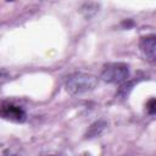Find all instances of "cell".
<instances>
[{"label": "cell", "instance_id": "cell-1", "mask_svg": "<svg viewBox=\"0 0 156 156\" xmlns=\"http://www.w3.org/2000/svg\"><path fill=\"white\" fill-rule=\"evenodd\" d=\"M99 83L98 77L89 74V73H82L76 72L71 74L65 83V88L68 94L71 95H79L87 91H90L96 88Z\"/></svg>", "mask_w": 156, "mask_h": 156}, {"label": "cell", "instance_id": "cell-2", "mask_svg": "<svg viewBox=\"0 0 156 156\" xmlns=\"http://www.w3.org/2000/svg\"><path fill=\"white\" fill-rule=\"evenodd\" d=\"M129 77V67L123 62L106 63L101 71L100 78L106 83L121 84L124 83Z\"/></svg>", "mask_w": 156, "mask_h": 156}, {"label": "cell", "instance_id": "cell-3", "mask_svg": "<svg viewBox=\"0 0 156 156\" xmlns=\"http://www.w3.org/2000/svg\"><path fill=\"white\" fill-rule=\"evenodd\" d=\"M0 117L10 122L23 123L27 119V113L22 106L12 101H2L0 104Z\"/></svg>", "mask_w": 156, "mask_h": 156}, {"label": "cell", "instance_id": "cell-4", "mask_svg": "<svg viewBox=\"0 0 156 156\" xmlns=\"http://www.w3.org/2000/svg\"><path fill=\"white\" fill-rule=\"evenodd\" d=\"M140 50H141L143 55L146 57V60H149L150 62H154L155 57H156V38H155V35L151 34V35L141 38Z\"/></svg>", "mask_w": 156, "mask_h": 156}, {"label": "cell", "instance_id": "cell-5", "mask_svg": "<svg viewBox=\"0 0 156 156\" xmlns=\"http://www.w3.org/2000/svg\"><path fill=\"white\" fill-rule=\"evenodd\" d=\"M106 127H107V123H106L105 121H102V119L94 122V123L89 127V129L87 130V133H85V138L91 139V138L99 136V135L106 129Z\"/></svg>", "mask_w": 156, "mask_h": 156}, {"label": "cell", "instance_id": "cell-6", "mask_svg": "<svg viewBox=\"0 0 156 156\" xmlns=\"http://www.w3.org/2000/svg\"><path fill=\"white\" fill-rule=\"evenodd\" d=\"M155 99L154 98H151L147 102H146V111L150 113V115H155V111H156V108H155Z\"/></svg>", "mask_w": 156, "mask_h": 156}, {"label": "cell", "instance_id": "cell-7", "mask_svg": "<svg viewBox=\"0 0 156 156\" xmlns=\"http://www.w3.org/2000/svg\"><path fill=\"white\" fill-rule=\"evenodd\" d=\"M7 79V74L5 71H0V87L4 84V82Z\"/></svg>", "mask_w": 156, "mask_h": 156}]
</instances>
